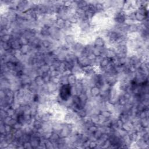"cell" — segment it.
I'll list each match as a JSON object with an SVG mask.
<instances>
[{"label":"cell","mask_w":149,"mask_h":149,"mask_svg":"<svg viewBox=\"0 0 149 149\" xmlns=\"http://www.w3.org/2000/svg\"><path fill=\"white\" fill-rule=\"evenodd\" d=\"M72 87L69 84L63 85L61 86L59 89V97L60 98L64 101H68L72 94Z\"/></svg>","instance_id":"1"},{"label":"cell","mask_w":149,"mask_h":149,"mask_svg":"<svg viewBox=\"0 0 149 149\" xmlns=\"http://www.w3.org/2000/svg\"><path fill=\"white\" fill-rule=\"evenodd\" d=\"M92 93L94 95V96H97L99 94V89L97 87H94L93 88V89H92L91 90Z\"/></svg>","instance_id":"2"}]
</instances>
